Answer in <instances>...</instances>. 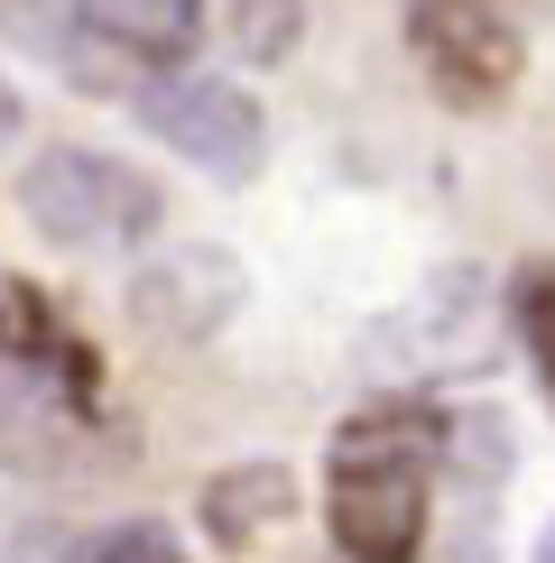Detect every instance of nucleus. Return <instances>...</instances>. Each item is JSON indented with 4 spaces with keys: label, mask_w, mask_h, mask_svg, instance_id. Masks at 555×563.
Wrapping results in <instances>:
<instances>
[{
    "label": "nucleus",
    "mask_w": 555,
    "mask_h": 563,
    "mask_svg": "<svg viewBox=\"0 0 555 563\" xmlns=\"http://www.w3.org/2000/svg\"><path fill=\"white\" fill-rule=\"evenodd\" d=\"M454 416L426 397H380V407L342 416L334 453H324V527L342 563H416L435 527V472H445Z\"/></svg>",
    "instance_id": "f257e3e1"
},
{
    "label": "nucleus",
    "mask_w": 555,
    "mask_h": 563,
    "mask_svg": "<svg viewBox=\"0 0 555 563\" xmlns=\"http://www.w3.org/2000/svg\"><path fill=\"white\" fill-rule=\"evenodd\" d=\"M19 203L56 250H139L167 213V195L111 148H46L19 176Z\"/></svg>",
    "instance_id": "f03ea898"
},
{
    "label": "nucleus",
    "mask_w": 555,
    "mask_h": 563,
    "mask_svg": "<svg viewBox=\"0 0 555 563\" xmlns=\"http://www.w3.org/2000/svg\"><path fill=\"white\" fill-rule=\"evenodd\" d=\"M139 121L214 185H250L260 157H269V121H260V102H250L231 75H167L149 102H139Z\"/></svg>",
    "instance_id": "7ed1b4c3"
},
{
    "label": "nucleus",
    "mask_w": 555,
    "mask_h": 563,
    "mask_svg": "<svg viewBox=\"0 0 555 563\" xmlns=\"http://www.w3.org/2000/svg\"><path fill=\"white\" fill-rule=\"evenodd\" d=\"M407 46H416L426 84L445 92L454 111H491L527 75L519 29H509L500 10H481V0H416V10H407Z\"/></svg>",
    "instance_id": "20e7f679"
},
{
    "label": "nucleus",
    "mask_w": 555,
    "mask_h": 563,
    "mask_svg": "<svg viewBox=\"0 0 555 563\" xmlns=\"http://www.w3.org/2000/svg\"><path fill=\"white\" fill-rule=\"evenodd\" d=\"M231 305H241V260H222V250H167L130 277V314L157 342H204Z\"/></svg>",
    "instance_id": "39448f33"
},
{
    "label": "nucleus",
    "mask_w": 555,
    "mask_h": 563,
    "mask_svg": "<svg viewBox=\"0 0 555 563\" xmlns=\"http://www.w3.org/2000/svg\"><path fill=\"white\" fill-rule=\"evenodd\" d=\"M0 361H19V379H56L65 397H92L102 369H92V342L65 333V314L37 287H0Z\"/></svg>",
    "instance_id": "423d86ee"
},
{
    "label": "nucleus",
    "mask_w": 555,
    "mask_h": 563,
    "mask_svg": "<svg viewBox=\"0 0 555 563\" xmlns=\"http://www.w3.org/2000/svg\"><path fill=\"white\" fill-rule=\"evenodd\" d=\"M75 19L111 56H139V65H185L204 37V0H75Z\"/></svg>",
    "instance_id": "0eeeda50"
},
{
    "label": "nucleus",
    "mask_w": 555,
    "mask_h": 563,
    "mask_svg": "<svg viewBox=\"0 0 555 563\" xmlns=\"http://www.w3.org/2000/svg\"><path fill=\"white\" fill-rule=\"evenodd\" d=\"M287 508H296V481L278 472V462H241V472L204 481V527H214L222 545H250V536H269Z\"/></svg>",
    "instance_id": "6e6552de"
},
{
    "label": "nucleus",
    "mask_w": 555,
    "mask_h": 563,
    "mask_svg": "<svg viewBox=\"0 0 555 563\" xmlns=\"http://www.w3.org/2000/svg\"><path fill=\"white\" fill-rule=\"evenodd\" d=\"M65 416L56 397L37 379H19V369H0V462H19V472H46V462H65Z\"/></svg>",
    "instance_id": "1a4fd4ad"
},
{
    "label": "nucleus",
    "mask_w": 555,
    "mask_h": 563,
    "mask_svg": "<svg viewBox=\"0 0 555 563\" xmlns=\"http://www.w3.org/2000/svg\"><path fill=\"white\" fill-rule=\"evenodd\" d=\"M509 323H519L527 361H537V379L555 388V260H527L509 277Z\"/></svg>",
    "instance_id": "9d476101"
},
{
    "label": "nucleus",
    "mask_w": 555,
    "mask_h": 563,
    "mask_svg": "<svg viewBox=\"0 0 555 563\" xmlns=\"http://www.w3.org/2000/svg\"><path fill=\"white\" fill-rule=\"evenodd\" d=\"M222 19H231V46L250 65H278L296 46V29H306V0H222Z\"/></svg>",
    "instance_id": "9b49d317"
},
{
    "label": "nucleus",
    "mask_w": 555,
    "mask_h": 563,
    "mask_svg": "<svg viewBox=\"0 0 555 563\" xmlns=\"http://www.w3.org/2000/svg\"><path fill=\"white\" fill-rule=\"evenodd\" d=\"M75 563H185V545H176V536L157 527V518H121V527L92 536Z\"/></svg>",
    "instance_id": "f8f14e48"
},
{
    "label": "nucleus",
    "mask_w": 555,
    "mask_h": 563,
    "mask_svg": "<svg viewBox=\"0 0 555 563\" xmlns=\"http://www.w3.org/2000/svg\"><path fill=\"white\" fill-rule=\"evenodd\" d=\"M0 139H19V92L0 84Z\"/></svg>",
    "instance_id": "ddd939ff"
},
{
    "label": "nucleus",
    "mask_w": 555,
    "mask_h": 563,
    "mask_svg": "<svg viewBox=\"0 0 555 563\" xmlns=\"http://www.w3.org/2000/svg\"><path fill=\"white\" fill-rule=\"evenodd\" d=\"M537 563H555V527H546V536H537Z\"/></svg>",
    "instance_id": "4468645a"
},
{
    "label": "nucleus",
    "mask_w": 555,
    "mask_h": 563,
    "mask_svg": "<svg viewBox=\"0 0 555 563\" xmlns=\"http://www.w3.org/2000/svg\"><path fill=\"white\" fill-rule=\"evenodd\" d=\"M481 10H491V0H481Z\"/></svg>",
    "instance_id": "2eb2a0df"
}]
</instances>
